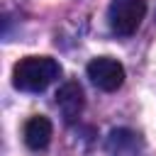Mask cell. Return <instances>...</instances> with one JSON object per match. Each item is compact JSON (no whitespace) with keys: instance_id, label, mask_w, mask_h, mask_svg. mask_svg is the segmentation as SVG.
Instances as JSON below:
<instances>
[{"instance_id":"obj_2","label":"cell","mask_w":156,"mask_h":156,"mask_svg":"<svg viewBox=\"0 0 156 156\" xmlns=\"http://www.w3.org/2000/svg\"><path fill=\"white\" fill-rule=\"evenodd\" d=\"M146 15V0H112L107 10L110 29L119 37H129L139 29Z\"/></svg>"},{"instance_id":"obj_4","label":"cell","mask_w":156,"mask_h":156,"mask_svg":"<svg viewBox=\"0 0 156 156\" xmlns=\"http://www.w3.org/2000/svg\"><path fill=\"white\" fill-rule=\"evenodd\" d=\"M83 105H85V95H83V88L80 83L76 80H68L58 88L56 93V107L61 110L63 119L66 122H76L83 112Z\"/></svg>"},{"instance_id":"obj_3","label":"cell","mask_w":156,"mask_h":156,"mask_svg":"<svg viewBox=\"0 0 156 156\" xmlns=\"http://www.w3.org/2000/svg\"><path fill=\"white\" fill-rule=\"evenodd\" d=\"M88 78L105 93L122 88L124 83V66L112 56H98L88 63Z\"/></svg>"},{"instance_id":"obj_5","label":"cell","mask_w":156,"mask_h":156,"mask_svg":"<svg viewBox=\"0 0 156 156\" xmlns=\"http://www.w3.org/2000/svg\"><path fill=\"white\" fill-rule=\"evenodd\" d=\"M51 132H54V127H51L49 117H44V115H34V117H29L27 124H24V144H27L29 149L39 151V149L49 146V141H51Z\"/></svg>"},{"instance_id":"obj_1","label":"cell","mask_w":156,"mask_h":156,"mask_svg":"<svg viewBox=\"0 0 156 156\" xmlns=\"http://www.w3.org/2000/svg\"><path fill=\"white\" fill-rule=\"evenodd\" d=\"M58 76L61 66L51 56H24L12 68V85L22 93H41Z\"/></svg>"}]
</instances>
